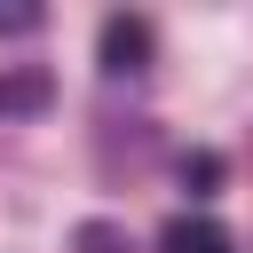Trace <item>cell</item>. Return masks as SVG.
I'll return each mask as SVG.
<instances>
[{
  "label": "cell",
  "instance_id": "cell-3",
  "mask_svg": "<svg viewBox=\"0 0 253 253\" xmlns=\"http://www.w3.org/2000/svg\"><path fill=\"white\" fill-rule=\"evenodd\" d=\"M158 253H229V237H221V221H198V213H182V221H166Z\"/></svg>",
  "mask_w": 253,
  "mask_h": 253
},
{
  "label": "cell",
  "instance_id": "cell-5",
  "mask_svg": "<svg viewBox=\"0 0 253 253\" xmlns=\"http://www.w3.org/2000/svg\"><path fill=\"white\" fill-rule=\"evenodd\" d=\"M40 24V8H0V32H32Z\"/></svg>",
  "mask_w": 253,
  "mask_h": 253
},
{
  "label": "cell",
  "instance_id": "cell-4",
  "mask_svg": "<svg viewBox=\"0 0 253 253\" xmlns=\"http://www.w3.org/2000/svg\"><path fill=\"white\" fill-rule=\"evenodd\" d=\"M182 182H198V190H213V182H221V158H213V150H198V158H182Z\"/></svg>",
  "mask_w": 253,
  "mask_h": 253
},
{
  "label": "cell",
  "instance_id": "cell-2",
  "mask_svg": "<svg viewBox=\"0 0 253 253\" xmlns=\"http://www.w3.org/2000/svg\"><path fill=\"white\" fill-rule=\"evenodd\" d=\"M47 111V71H0V119Z\"/></svg>",
  "mask_w": 253,
  "mask_h": 253
},
{
  "label": "cell",
  "instance_id": "cell-1",
  "mask_svg": "<svg viewBox=\"0 0 253 253\" xmlns=\"http://www.w3.org/2000/svg\"><path fill=\"white\" fill-rule=\"evenodd\" d=\"M150 63V24L142 16H111L103 24V71H142Z\"/></svg>",
  "mask_w": 253,
  "mask_h": 253
}]
</instances>
